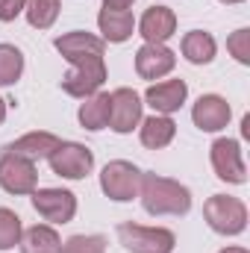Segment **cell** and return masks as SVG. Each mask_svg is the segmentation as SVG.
<instances>
[{
  "label": "cell",
  "mask_w": 250,
  "mask_h": 253,
  "mask_svg": "<svg viewBox=\"0 0 250 253\" xmlns=\"http://www.w3.org/2000/svg\"><path fill=\"white\" fill-rule=\"evenodd\" d=\"M138 194L150 215H186L191 206V194L186 186L159 174H141Z\"/></svg>",
  "instance_id": "6da1fadb"
},
{
  "label": "cell",
  "mask_w": 250,
  "mask_h": 253,
  "mask_svg": "<svg viewBox=\"0 0 250 253\" xmlns=\"http://www.w3.org/2000/svg\"><path fill=\"white\" fill-rule=\"evenodd\" d=\"M203 215L206 224L221 236H239L248 227V206L230 194H212L203 203Z\"/></svg>",
  "instance_id": "7a4b0ae2"
},
{
  "label": "cell",
  "mask_w": 250,
  "mask_h": 253,
  "mask_svg": "<svg viewBox=\"0 0 250 253\" xmlns=\"http://www.w3.org/2000/svg\"><path fill=\"white\" fill-rule=\"evenodd\" d=\"M118 239L129 253H171L177 239L165 227H141L126 221L118 227Z\"/></svg>",
  "instance_id": "3957f363"
},
{
  "label": "cell",
  "mask_w": 250,
  "mask_h": 253,
  "mask_svg": "<svg viewBox=\"0 0 250 253\" xmlns=\"http://www.w3.org/2000/svg\"><path fill=\"white\" fill-rule=\"evenodd\" d=\"M53 174L68 177V180H83L91 168H94V153L85 147V144H77V141H59L56 150L47 156Z\"/></svg>",
  "instance_id": "277c9868"
},
{
  "label": "cell",
  "mask_w": 250,
  "mask_h": 253,
  "mask_svg": "<svg viewBox=\"0 0 250 253\" xmlns=\"http://www.w3.org/2000/svg\"><path fill=\"white\" fill-rule=\"evenodd\" d=\"M138 183H141V171L132 162H124V159H115V162H109L100 171V189H103V194L118 200V203L132 200L138 194Z\"/></svg>",
  "instance_id": "5b68a950"
},
{
  "label": "cell",
  "mask_w": 250,
  "mask_h": 253,
  "mask_svg": "<svg viewBox=\"0 0 250 253\" xmlns=\"http://www.w3.org/2000/svg\"><path fill=\"white\" fill-rule=\"evenodd\" d=\"M53 47H56L74 68L103 62V39H97V36H91V33H83V30H74V33L59 36V39L53 42Z\"/></svg>",
  "instance_id": "8992f818"
},
{
  "label": "cell",
  "mask_w": 250,
  "mask_h": 253,
  "mask_svg": "<svg viewBox=\"0 0 250 253\" xmlns=\"http://www.w3.org/2000/svg\"><path fill=\"white\" fill-rule=\"evenodd\" d=\"M36 183H39L36 162L24 156H12V153L0 156V186L9 194H33Z\"/></svg>",
  "instance_id": "52a82bcc"
},
{
  "label": "cell",
  "mask_w": 250,
  "mask_h": 253,
  "mask_svg": "<svg viewBox=\"0 0 250 253\" xmlns=\"http://www.w3.org/2000/svg\"><path fill=\"white\" fill-rule=\"evenodd\" d=\"M212 168L221 180L227 183H245L248 180V168H245V159H242V147L236 138H218L212 144Z\"/></svg>",
  "instance_id": "ba28073f"
},
{
  "label": "cell",
  "mask_w": 250,
  "mask_h": 253,
  "mask_svg": "<svg viewBox=\"0 0 250 253\" xmlns=\"http://www.w3.org/2000/svg\"><path fill=\"white\" fill-rule=\"evenodd\" d=\"M33 206L44 221H53V224H68L77 215V197L65 189L33 191Z\"/></svg>",
  "instance_id": "9c48e42d"
},
{
  "label": "cell",
  "mask_w": 250,
  "mask_h": 253,
  "mask_svg": "<svg viewBox=\"0 0 250 253\" xmlns=\"http://www.w3.org/2000/svg\"><path fill=\"white\" fill-rule=\"evenodd\" d=\"M141 121V97L132 88H115L109 94V126L115 132H132Z\"/></svg>",
  "instance_id": "30bf717a"
},
{
  "label": "cell",
  "mask_w": 250,
  "mask_h": 253,
  "mask_svg": "<svg viewBox=\"0 0 250 253\" xmlns=\"http://www.w3.org/2000/svg\"><path fill=\"white\" fill-rule=\"evenodd\" d=\"M230 115H233L230 103L224 97H218V94H203L194 103V109H191V121H194L197 129H203V132L224 129V126L230 124Z\"/></svg>",
  "instance_id": "8fae6325"
},
{
  "label": "cell",
  "mask_w": 250,
  "mask_h": 253,
  "mask_svg": "<svg viewBox=\"0 0 250 253\" xmlns=\"http://www.w3.org/2000/svg\"><path fill=\"white\" fill-rule=\"evenodd\" d=\"M138 33L144 36L147 44H165L174 33H177V15L168 6H150L141 21H138Z\"/></svg>",
  "instance_id": "7c38bea8"
},
{
  "label": "cell",
  "mask_w": 250,
  "mask_h": 253,
  "mask_svg": "<svg viewBox=\"0 0 250 253\" xmlns=\"http://www.w3.org/2000/svg\"><path fill=\"white\" fill-rule=\"evenodd\" d=\"M106 80V65H80V68H71L62 77V91L71 94V97H91Z\"/></svg>",
  "instance_id": "4fadbf2b"
},
{
  "label": "cell",
  "mask_w": 250,
  "mask_h": 253,
  "mask_svg": "<svg viewBox=\"0 0 250 253\" xmlns=\"http://www.w3.org/2000/svg\"><path fill=\"white\" fill-rule=\"evenodd\" d=\"M174 65H177V56L165 44H144L135 53V71L141 80H159V77L171 74Z\"/></svg>",
  "instance_id": "5bb4252c"
},
{
  "label": "cell",
  "mask_w": 250,
  "mask_h": 253,
  "mask_svg": "<svg viewBox=\"0 0 250 253\" xmlns=\"http://www.w3.org/2000/svg\"><path fill=\"white\" fill-rule=\"evenodd\" d=\"M188 97V85L183 80H165V83H156L144 91V100L159 112V115H171L177 112Z\"/></svg>",
  "instance_id": "9a60e30c"
},
{
  "label": "cell",
  "mask_w": 250,
  "mask_h": 253,
  "mask_svg": "<svg viewBox=\"0 0 250 253\" xmlns=\"http://www.w3.org/2000/svg\"><path fill=\"white\" fill-rule=\"evenodd\" d=\"M56 144H59V138H56L53 132H27V135L9 141V144L3 147V153L24 156V159L36 162V159H47V156L56 150Z\"/></svg>",
  "instance_id": "2e32d148"
},
{
  "label": "cell",
  "mask_w": 250,
  "mask_h": 253,
  "mask_svg": "<svg viewBox=\"0 0 250 253\" xmlns=\"http://www.w3.org/2000/svg\"><path fill=\"white\" fill-rule=\"evenodd\" d=\"M97 24H100V33H103V42H112V44H121L132 36L135 30V18L129 15V9H100L97 15Z\"/></svg>",
  "instance_id": "e0dca14e"
},
{
  "label": "cell",
  "mask_w": 250,
  "mask_h": 253,
  "mask_svg": "<svg viewBox=\"0 0 250 253\" xmlns=\"http://www.w3.org/2000/svg\"><path fill=\"white\" fill-rule=\"evenodd\" d=\"M21 253H62L59 233L47 224H36L21 236Z\"/></svg>",
  "instance_id": "ac0fdd59"
},
{
  "label": "cell",
  "mask_w": 250,
  "mask_h": 253,
  "mask_svg": "<svg viewBox=\"0 0 250 253\" xmlns=\"http://www.w3.org/2000/svg\"><path fill=\"white\" fill-rule=\"evenodd\" d=\"M177 135V124L168 118V115H153V118H144L141 121V144L144 147H168Z\"/></svg>",
  "instance_id": "d6986e66"
},
{
  "label": "cell",
  "mask_w": 250,
  "mask_h": 253,
  "mask_svg": "<svg viewBox=\"0 0 250 253\" xmlns=\"http://www.w3.org/2000/svg\"><path fill=\"white\" fill-rule=\"evenodd\" d=\"M80 124L91 132L109 126V94L106 91H94L91 97H85V103L80 106Z\"/></svg>",
  "instance_id": "ffe728a7"
},
{
  "label": "cell",
  "mask_w": 250,
  "mask_h": 253,
  "mask_svg": "<svg viewBox=\"0 0 250 253\" xmlns=\"http://www.w3.org/2000/svg\"><path fill=\"white\" fill-rule=\"evenodd\" d=\"M215 50H218L215 39L209 33H203V30H191L183 39V56L191 65H209L215 59Z\"/></svg>",
  "instance_id": "44dd1931"
},
{
  "label": "cell",
  "mask_w": 250,
  "mask_h": 253,
  "mask_svg": "<svg viewBox=\"0 0 250 253\" xmlns=\"http://www.w3.org/2000/svg\"><path fill=\"white\" fill-rule=\"evenodd\" d=\"M59 9H62L59 0H27V6H24L27 21H30V27H36V30L53 27V21L59 18Z\"/></svg>",
  "instance_id": "7402d4cb"
},
{
  "label": "cell",
  "mask_w": 250,
  "mask_h": 253,
  "mask_svg": "<svg viewBox=\"0 0 250 253\" xmlns=\"http://www.w3.org/2000/svg\"><path fill=\"white\" fill-rule=\"evenodd\" d=\"M24 74V53L15 44H0V85L18 83Z\"/></svg>",
  "instance_id": "603a6c76"
},
{
  "label": "cell",
  "mask_w": 250,
  "mask_h": 253,
  "mask_svg": "<svg viewBox=\"0 0 250 253\" xmlns=\"http://www.w3.org/2000/svg\"><path fill=\"white\" fill-rule=\"evenodd\" d=\"M21 242V218L12 209H0V251H9Z\"/></svg>",
  "instance_id": "cb8c5ba5"
},
{
  "label": "cell",
  "mask_w": 250,
  "mask_h": 253,
  "mask_svg": "<svg viewBox=\"0 0 250 253\" xmlns=\"http://www.w3.org/2000/svg\"><path fill=\"white\" fill-rule=\"evenodd\" d=\"M62 253H106L103 236H71L62 245Z\"/></svg>",
  "instance_id": "d4e9b609"
},
{
  "label": "cell",
  "mask_w": 250,
  "mask_h": 253,
  "mask_svg": "<svg viewBox=\"0 0 250 253\" xmlns=\"http://www.w3.org/2000/svg\"><path fill=\"white\" fill-rule=\"evenodd\" d=\"M227 47H230V53H233L239 62L248 65L250 62V30H248V27L236 30V33L227 39Z\"/></svg>",
  "instance_id": "484cf974"
},
{
  "label": "cell",
  "mask_w": 250,
  "mask_h": 253,
  "mask_svg": "<svg viewBox=\"0 0 250 253\" xmlns=\"http://www.w3.org/2000/svg\"><path fill=\"white\" fill-rule=\"evenodd\" d=\"M27 0H0V21H15L24 12Z\"/></svg>",
  "instance_id": "4316f807"
},
{
  "label": "cell",
  "mask_w": 250,
  "mask_h": 253,
  "mask_svg": "<svg viewBox=\"0 0 250 253\" xmlns=\"http://www.w3.org/2000/svg\"><path fill=\"white\" fill-rule=\"evenodd\" d=\"M135 0H103V6L106 9H129Z\"/></svg>",
  "instance_id": "83f0119b"
},
{
  "label": "cell",
  "mask_w": 250,
  "mask_h": 253,
  "mask_svg": "<svg viewBox=\"0 0 250 253\" xmlns=\"http://www.w3.org/2000/svg\"><path fill=\"white\" fill-rule=\"evenodd\" d=\"M3 118H6V100L0 97V124H3Z\"/></svg>",
  "instance_id": "f1b7e54d"
},
{
  "label": "cell",
  "mask_w": 250,
  "mask_h": 253,
  "mask_svg": "<svg viewBox=\"0 0 250 253\" xmlns=\"http://www.w3.org/2000/svg\"><path fill=\"white\" fill-rule=\"evenodd\" d=\"M221 253H248L245 248H227V251H221Z\"/></svg>",
  "instance_id": "f546056e"
},
{
  "label": "cell",
  "mask_w": 250,
  "mask_h": 253,
  "mask_svg": "<svg viewBox=\"0 0 250 253\" xmlns=\"http://www.w3.org/2000/svg\"><path fill=\"white\" fill-rule=\"evenodd\" d=\"M221 3H242V0H221Z\"/></svg>",
  "instance_id": "4dcf8cb0"
}]
</instances>
